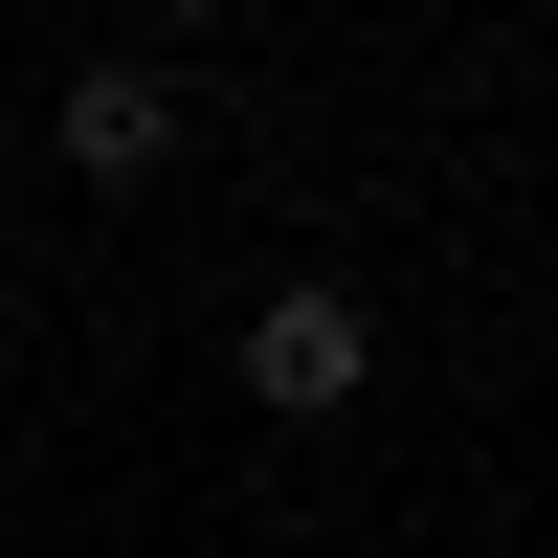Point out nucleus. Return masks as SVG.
I'll return each instance as SVG.
<instances>
[{"mask_svg": "<svg viewBox=\"0 0 558 558\" xmlns=\"http://www.w3.org/2000/svg\"><path fill=\"white\" fill-rule=\"evenodd\" d=\"M68 157H89V179H157V157H179V89H157V68H89V89H68Z\"/></svg>", "mask_w": 558, "mask_h": 558, "instance_id": "f03ea898", "label": "nucleus"}, {"mask_svg": "<svg viewBox=\"0 0 558 558\" xmlns=\"http://www.w3.org/2000/svg\"><path fill=\"white\" fill-rule=\"evenodd\" d=\"M357 380H380V336H357V291H268V313H246V402H268V425H336Z\"/></svg>", "mask_w": 558, "mask_h": 558, "instance_id": "f257e3e1", "label": "nucleus"}]
</instances>
